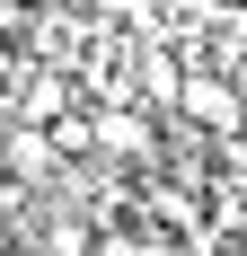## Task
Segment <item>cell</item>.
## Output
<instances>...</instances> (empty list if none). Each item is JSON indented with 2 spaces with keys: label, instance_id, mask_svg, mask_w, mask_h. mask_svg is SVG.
I'll use <instances>...</instances> for the list:
<instances>
[{
  "label": "cell",
  "instance_id": "cell-1",
  "mask_svg": "<svg viewBox=\"0 0 247 256\" xmlns=\"http://www.w3.org/2000/svg\"><path fill=\"white\" fill-rule=\"evenodd\" d=\"M168 98H176V115H186V124H203V132H238V124H247V115H238V88H230V71H186Z\"/></svg>",
  "mask_w": 247,
  "mask_h": 256
},
{
  "label": "cell",
  "instance_id": "cell-2",
  "mask_svg": "<svg viewBox=\"0 0 247 256\" xmlns=\"http://www.w3.org/2000/svg\"><path fill=\"white\" fill-rule=\"evenodd\" d=\"M88 150L124 159V168H142V159H159V132H150V115H142V106H106L98 124H88Z\"/></svg>",
  "mask_w": 247,
  "mask_h": 256
},
{
  "label": "cell",
  "instance_id": "cell-3",
  "mask_svg": "<svg viewBox=\"0 0 247 256\" xmlns=\"http://www.w3.org/2000/svg\"><path fill=\"white\" fill-rule=\"evenodd\" d=\"M0 168H9V186L26 194V186H53L62 159H53V142H44L36 124H9V132H0Z\"/></svg>",
  "mask_w": 247,
  "mask_h": 256
},
{
  "label": "cell",
  "instance_id": "cell-4",
  "mask_svg": "<svg viewBox=\"0 0 247 256\" xmlns=\"http://www.w3.org/2000/svg\"><path fill=\"white\" fill-rule=\"evenodd\" d=\"M62 106H71V80H62V71H36V80H26V98H18V124L44 132V124H62Z\"/></svg>",
  "mask_w": 247,
  "mask_h": 256
},
{
  "label": "cell",
  "instance_id": "cell-5",
  "mask_svg": "<svg viewBox=\"0 0 247 256\" xmlns=\"http://www.w3.org/2000/svg\"><path fill=\"white\" fill-rule=\"evenodd\" d=\"M36 248H44V256H88V221H80V212H62V204H53L44 221H36Z\"/></svg>",
  "mask_w": 247,
  "mask_h": 256
},
{
  "label": "cell",
  "instance_id": "cell-6",
  "mask_svg": "<svg viewBox=\"0 0 247 256\" xmlns=\"http://www.w3.org/2000/svg\"><path fill=\"white\" fill-rule=\"evenodd\" d=\"M88 256H150V248H142V230H115V221H106V230L88 238Z\"/></svg>",
  "mask_w": 247,
  "mask_h": 256
},
{
  "label": "cell",
  "instance_id": "cell-7",
  "mask_svg": "<svg viewBox=\"0 0 247 256\" xmlns=\"http://www.w3.org/2000/svg\"><path fill=\"white\" fill-rule=\"evenodd\" d=\"M18 36H26V9H18V0H0V44H18Z\"/></svg>",
  "mask_w": 247,
  "mask_h": 256
}]
</instances>
